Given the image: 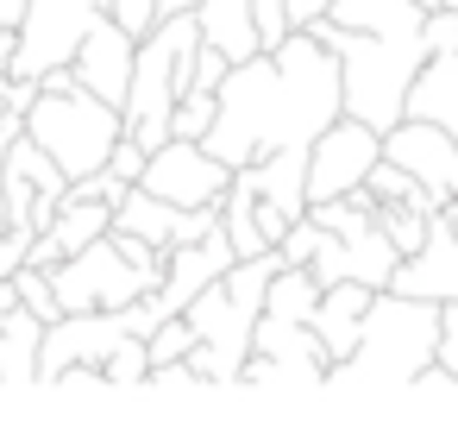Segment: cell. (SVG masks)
<instances>
[{
	"label": "cell",
	"instance_id": "d4e9b609",
	"mask_svg": "<svg viewBox=\"0 0 458 440\" xmlns=\"http://www.w3.org/2000/svg\"><path fill=\"white\" fill-rule=\"evenodd\" d=\"M189 352H195V327H189V315H170L151 333V365H170V358H189Z\"/></svg>",
	"mask_w": 458,
	"mask_h": 440
},
{
	"label": "cell",
	"instance_id": "2e32d148",
	"mask_svg": "<svg viewBox=\"0 0 458 440\" xmlns=\"http://www.w3.org/2000/svg\"><path fill=\"white\" fill-rule=\"evenodd\" d=\"M370 283H327V296H320V308H314V333H320V346H327V358L339 365V358H352L358 352V333H364V308H370Z\"/></svg>",
	"mask_w": 458,
	"mask_h": 440
},
{
	"label": "cell",
	"instance_id": "836d02e7",
	"mask_svg": "<svg viewBox=\"0 0 458 440\" xmlns=\"http://www.w3.org/2000/svg\"><path fill=\"white\" fill-rule=\"evenodd\" d=\"M445 220H452V233H458V195H452V202H445Z\"/></svg>",
	"mask_w": 458,
	"mask_h": 440
},
{
	"label": "cell",
	"instance_id": "7a4b0ae2",
	"mask_svg": "<svg viewBox=\"0 0 458 440\" xmlns=\"http://www.w3.org/2000/svg\"><path fill=\"white\" fill-rule=\"evenodd\" d=\"M439 333H445V308L427 296H402V289H377L364 308V333L358 352L339 358L327 371L333 390H414L427 365H439Z\"/></svg>",
	"mask_w": 458,
	"mask_h": 440
},
{
	"label": "cell",
	"instance_id": "9a60e30c",
	"mask_svg": "<svg viewBox=\"0 0 458 440\" xmlns=\"http://www.w3.org/2000/svg\"><path fill=\"white\" fill-rule=\"evenodd\" d=\"M389 289H402V296H427V302H458V233H452L445 208L433 214L427 246L408 252V258L395 264V283H389Z\"/></svg>",
	"mask_w": 458,
	"mask_h": 440
},
{
	"label": "cell",
	"instance_id": "484cf974",
	"mask_svg": "<svg viewBox=\"0 0 458 440\" xmlns=\"http://www.w3.org/2000/svg\"><path fill=\"white\" fill-rule=\"evenodd\" d=\"M107 13H114V20H120L132 39H145V32L164 20V13H157V0H107Z\"/></svg>",
	"mask_w": 458,
	"mask_h": 440
},
{
	"label": "cell",
	"instance_id": "ac0fdd59",
	"mask_svg": "<svg viewBox=\"0 0 458 440\" xmlns=\"http://www.w3.org/2000/svg\"><path fill=\"white\" fill-rule=\"evenodd\" d=\"M402 114H414V120H433V126L458 133V51H433V57L420 64V76H414V89H408V108H402Z\"/></svg>",
	"mask_w": 458,
	"mask_h": 440
},
{
	"label": "cell",
	"instance_id": "4316f807",
	"mask_svg": "<svg viewBox=\"0 0 458 440\" xmlns=\"http://www.w3.org/2000/svg\"><path fill=\"white\" fill-rule=\"evenodd\" d=\"M32 239H38V227H7L0 233V277H13L32 258Z\"/></svg>",
	"mask_w": 458,
	"mask_h": 440
},
{
	"label": "cell",
	"instance_id": "1f68e13d",
	"mask_svg": "<svg viewBox=\"0 0 458 440\" xmlns=\"http://www.w3.org/2000/svg\"><path fill=\"white\" fill-rule=\"evenodd\" d=\"M7 308H20V289H13V277H0V315Z\"/></svg>",
	"mask_w": 458,
	"mask_h": 440
},
{
	"label": "cell",
	"instance_id": "3957f363",
	"mask_svg": "<svg viewBox=\"0 0 458 440\" xmlns=\"http://www.w3.org/2000/svg\"><path fill=\"white\" fill-rule=\"evenodd\" d=\"M308 32L345 64V114L389 133L408 108V89H414L420 64L433 57L427 26L420 32H358V26H339L333 13H320V20H308Z\"/></svg>",
	"mask_w": 458,
	"mask_h": 440
},
{
	"label": "cell",
	"instance_id": "8fae6325",
	"mask_svg": "<svg viewBox=\"0 0 458 440\" xmlns=\"http://www.w3.org/2000/svg\"><path fill=\"white\" fill-rule=\"evenodd\" d=\"M327 371H333V358H327V346L308 321L264 315L239 384H327Z\"/></svg>",
	"mask_w": 458,
	"mask_h": 440
},
{
	"label": "cell",
	"instance_id": "83f0119b",
	"mask_svg": "<svg viewBox=\"0 0 458 440\" xmlns=\"http://www.w3.org/2000/svg\"><path fill=\"white\" fill-rule=\"evenodd\" d=\"M145 158H151V151H145V145H139V139L126 133V139L114 145V158H107V170H114L120 183H139V177H145Z\"/></svg>",
	"mask_w": 458,
	"mask_h": 440
},
{
	"label": "cell",
	"instance_id": "7c38bea8",
	"mask_svg": "<svg viewBox=\"0 0 458 440\" xmlns=\"http://www.w3.org/2000/svg\"><path fill=\"white\" fill-rule=\"evenodd\" d=\"M383 158H389V164H402L420 189H433V195H439V208L458 195V133H445V126H433V120L402 114V120L383 133Z\"/></svg>",
	"mask_w": 458,
	"mask_h": 440
},
{
	"label": "cell",
	"instance_id": "277c9868",
	"mask_svg": "<svg viewBox=\"0 0 458 440\" xmlns=\"http://www.w3.org/2000/svg\"><path fill=\"white\" fill-rule=\"evenodd\" d=\"M283 271V252H258V258H233L226 277H214L195 302H189V327H195V352L189 365L208 384H239L258 321H264V289Z\"/></svg>",
	"mask_w": 458,
	"mask_h": 440
},
{
	"label": "cell",
	"instance_id": "30bf717a",
	"mask_svg": "<svg viewBox=\"0 0 458 440\" xmlns=\"http://www.w3.org/2000/svg\"><path fill=\"white\" fill-rule=\"evenodd\" d=\"M233 164H220L201 139H164L151 158H145V189L164 195V202H182V208H220L226 189H233Z\"/></svg>",
	"mask_w": 458,
	"mask_h": 440
},
{
	"label": "cell",
	"instance_id": "5b68a950",
	"mask_svg": "<svg viewBox=\"0 0 458 440\" xmlns=\"http://www.w3.org/2000/svg\"><path fill=\"white\" fill-rule=\"evenodd\" d=\"M195 51H201V26L195 13H170L157 20L145 39H139V64H132V89H126V133L157 151L170 139V120H176V101L189 95V70H195Z\"/></svg>",
	"mask_w": 458,
	"mask_h": 440
},
{
	"label": "cell",
	"instance_id": "7402d4cb",
	"mask_svg": "<svg viewBox=\"0 0 458 440\" xmlns=\"http://www.w3.org/2000/svg\"><path fill=\"white\" fill-rule=\"evenodd\" d=\"M101 371H107V384H114V390H132V384H145V377H151V340H145V333L120 340V346H114V358H107Z\"/></svg>",
	"mask_w": 458,
	"mask_h": 440
},
{
	"label": "cell",
	"instance_id": "f1b7e54d",
	"mask_svg": "<svg viewBox=\"0 0 458 440\" xmlns=\"http://www.w3.org/2000/svg\"><path fill=\"white\" fill-rule=\"evenodd\" d=\"M251 7H258V20H264V51L283 45V39H289V0H251Z\"/></svg>",
	"mask_w": 458,
	"mask_h": 440
},
{
	"label": "cell",
	"instance_id": "8992f818",
	"mask_svg": "<svg viewBox=\"0 0 458 440\" xmlns=\"http://www.w3.org/2000/svg\"><path fill=\"white\" fill-rule=\"evenodd\" d=\"M26 139H38L57 158V170L76 183V177L107 170L114 145L126 139V114L82 82L76 89H38L32 108H26Z\"/></svg>",
	"mask_w": 458,
	"mask_h": 440
},
{
	"label": "cell",
	"instance_id": "44dd1931",
	"mask_svg": "<svg viewBox=\"0 0 458 440\" xmlns=\"http://www.w3.org/2000/svg\"><path fill=\"white\" fill-rule=\"evenodd\" d=\"M439 208H414V202H383V233L395 239V252H420L427 246V227H433Z\"/></svg>",
	"mask_w": 458,
	"mask_h": 440
},
{
	"label": "cell",
	"instance_id": "e0dca14e",
	"mask_svg": "<svg viewBox=\"0 0 458 440\" xmlns=\"http://www.w3.org/2000/svg\"><path fill=\"white\" fill-rule=\"evenodd\" d=\"M195 26H201V39H208L214 51H226L233 64H245V57L264 51V20H258L251 0H195Z\"/></svg>",
	"mask_w": 458,
	"mask_h": 440
},
{
	"label": "cell",
	"instance_id": "d6986e66",
	"mask_svg": "<svg viewBox=\"0 0 458 440\" xmlns=\"http://www.w3.org/2000/svg\"><path fill=\"white\" fill-rule=\"evenodd\" d=\"M38 346H45V321L26 302L0 315V384H38Z\"/></svg>",
	"mask_w": 458,
	"mask_h": 440
},
{
	"label": "cell",
	"instance_id": "cb8c5ba5",
	"mask_svg": "<svg viewBox=\"0 0 458 440\" xmlns=\"http://www.w3.org/2000/svg\"><path fill=\"white\" fill-rule=\"evenodd\" d=\"M214 114H220V95H208V89H189V95L176 101V120H170V139H208V126H214Z\"/></svg>",
	"mask_w": 458,
	"mask_h": 440
},
{
	"label": "cell",
	"instance_id": "e575fe53",
	"mask_svg": "<svg viewBox=\"0 0 458 440\" xmlns=\"http://www.w3.org/2000/svg\"><path fill=\"white\" fill-rule=\"evenodd\" d=\"M420 7H427V13H433V7H458V0H420Z\"/></svg>",
	"mask_w": 458,
	"mask_h": 440
},
{
	"label": "cell",
	"instance_id": "52a82bcc",
	"mask_svg": "<svg viewBox=\"0 0 458 440\" xmlns=\"http://www.w3.org/2000/svg\"><path fill=\"white\" fill-rule=\"evenodd\" d=\"M51 283H57L64 315H82V308H132V302H139L145 289H157L164 277L145 271L139 258H126V246H120L114 233H101L95 246L70 252V258L51 271Z\"/></svg>",
	"mask_w": 458,
	"mask_h": 440
},
{
	"label": "cell",
	"instance_id": "603a6c76",
	"mask_svg": "<svg viewBox=\"0 0 458 440\" xmlns=\"http://www.w3.org/2000/svg\"><path fill=\"white\" fill-rule=\"evenodd\" d=\"M13 289H20V302H26V308H32V315H38L45 327H51L57 315H64V302H57V283H51V271H38V264H20V271H13Z\"/></svg>",
	"mask_w": 458,
	"mask_h": 440
},
{
	"label": "cell",
	"instance_id": "6da1fadb",
	"mask_svg": "<svg viewBox=\"0 0 458 440\" xmlns=\"http://www.w3.org/2000/svg\"><path fill=\"white\" fill-rule=\"evenodd\" d=\"M339 114H345V64L308 26H295L283 45L226 70L220 114L201 145L233 170L258 158H308Z\"/></svg>",
	"mask_w": 458,
	"mask_h": 440
},
{
	"label": "cell",
	"instance_id": "ffe728a7",
	"mask_svg": "<svg viewBox=\"0 0 458 440\" xmlns=\"http://www.w3.org/2000/svg\"><path fill=\"white\" fill-rule=\"evenodd\" d=\"M320 296H327V283H320L308 264H289V258H283V271H276V277H270V289H264V315H283V321H314Z\"/></svg>",
	"mask_w": 458,
	"mask_h": 440
},
{
	"label": "cell",
	"instance_id": "5bb4252c",
	"mask_svg": "<svg viewBox=\"0 0 458 440\" xmlns=\"http://www.w3.org/2000/svg\"><path fill=\"white\" fill-rule=\"evenodd\" d=\"M132 64H139V39L114 20V13H101L95 26H89V39H82V51L70 57V70H76V82L82 89H95L101 101H114V108H126V89H132Z\"/></svg>",
	"mask_w": 458,
	"mask_h": 440
},
{
	"label": "cell",
	"instance_id": "ba28073f",
	"mask_svg": "<svg viewBox=\"0 0 458 440\" xmlns=\"http://www.w3.org/2000/svg\"><path fill=\"white\" fill-rule=\"evenodd\" d=\"M101 13H107V0H26V20L13 26V39H20L13 76L38 82V76L64 70V64L82 51L89 26H95Z\"/></svg>",
	"mask_w": 458,
	"mask_h": 440
},
{
	"label": "cell",
	"instance_id": "9c48e42d",
	"mask_svg": "<svg viewBox=\"0 0 458 440\" xmlns=\"http://www.w3.org/2000/svg\"><path fill=\"white\" fill-rule=\"evenodd\" d=\"M377 164H383V133L370 120H358V114H339L308 151V208L364 189Z\"/></svg>",
	"mask_w": 458,
	"mask_h": 440
},
{
	"label": "cell",
	"instance_id": "f546056e",
	"mask_svg": "<svg viewBox=\"0 0 458 440\" xmlns=\"http://www.w3.org/2000/svg\"><path fill=\"white\" fill-rule=\"evenodd\" d=\"M327 7H333V0H289V32H295V26H308V20H320Z\"/></svg>",
	"mask_w": 458,
	"mask_h": 440
},
{
	"label": "cell",
	"instance_id": "d6a6232c",
	"mask_svg": "<svg viewBox=\"0 0 458 440\" xmlns=\"http://www.w3.org/2000/svg\"><path fill=\"white\" fill-rule=\"evenodd\" d=\"M157 13L170 20V13H195V0H157Z\"/></svg>",
	"mask_w": 458,
	"mask_h": 440
},
{
	"label": "cell",
	"instance_id": "4fadbf2b",
	"mask_svg": "<svg viewBox=\"0 0 458 440\" xmlns=\"http://www.w3.org/2000/svg\"><path fill=\"white\" fill-rule=\"evenodd\" d=\"M114 227L151 239L157 252H176V246L214 233V227H220V208H182V202H164V195H151L145 183H132V189L120 195V208H114Z\"/></svg>",
	"mask_w": 458,
	"mask_h": 440
},
{
	"label": "cell",
	"instance_id": "4dcf8cb0",
	"mask_svg": "<svg viewBox=\"0 0 458 440\" xmlns=\"http://www.w3.org/2000/svg\"><path fill=\"white\" fill-rule=\"evenodd\" d=\"M26 20V0H0V26H20Z\"/></svg>",
	"mask_w": 458,
	"mask_h": 440
}]
</instances>
